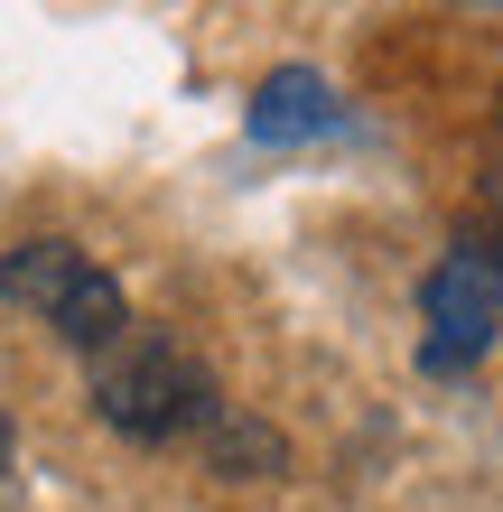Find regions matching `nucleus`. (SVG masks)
<instances>
[{"instance_id":"obj_1","label":"nucleus","mask_w":503,"mask_h":512,"mask_svg":"<svg viewBox=\"0 0 503 512\" xmlns=\"http://www.w3.org/2000/svg\"><path fill=\"white\" fill-rule=\"evenodd\" d=\"M84 391H94L103 429H122L140 447H187V438H215L224 429L215 364H196L177 336H159V326H140V317L103 354H84Z\"/></svg>"},{"instance_id":"obj_2","label":"nucleus","mask_w":503,"mask_h":512,"mask_svg":"<svg viewBox=\"0 0 503 512\" xmlns=\"http://www.w3.org/2000/svg\"><path fill=\"white\" fill-rule=\"evenodd\" d=\"M0 298L28 308L38 326H56L75 354H103L131 326L122 280H112L94 252H75V243H10V252H0Z\"/></svg>"},{"instance_id":"obj_3","label":"nucleus","mask_w":503,"mask_h":512,"mask_svg":"<svg viewBox=\"0 0 503 512\" xmlns=\"http://www.w3.org/2000/svg\"><path fill=\"white\" fill-rule=\"evenodd\" d=\"M420 308H429L420 364H429V373H466V364L494 345V326H503V243H457L448 261L429 270Z\"/></svg>"},{"instance_id":"obj_4","label":"nucleus","mask_w":503,"mask_h":512,"mask_svg":"<svg viewBox=\"0 0 503 512\" xmlns=\"http://www.w3.org/2000/svg\"><path fill=\"white\" fill-rule=\"evenodd\" d=\"M327 131H345V103L308 66H289V75L261 84V103H252V140L261 149H299V140H327Z\"/></svg>"},{"instance_id":"obj_5","label":"nucleus","mask_w":503,"mask_h":512,"mask_svg":"<svg viewBox=\"0 0 503 512\" xmlns=\"http://www.w3.org/2000/svg\"><path fill=\"white\" fill-rule=\"evenodd\" d=\"M10 447H19V438H10V419H0V485H10Z\"/></svg>"}]
</instances>
